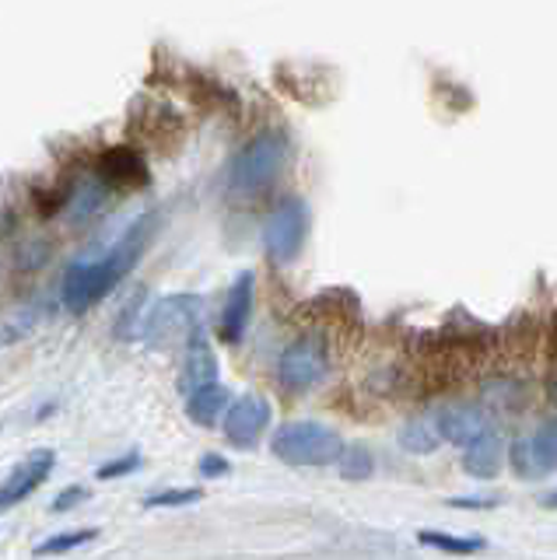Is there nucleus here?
<instances>
[{"label": "nucleus", "instance_id": "nucleus-23", "mask_svg": "<svg viewBox=\"0 0 557 560\" xmlns=\"http://www.w3.org/2000/svg\"><path fill=\"white\" fill-rule=\"evenodd\" d=\"M200 472L204 477H221V472H229V459H221V455H204Z\"/></svg>", "mask_w": 557, "mask_h": 560}, {"label": "nucleus", "instance_id": "nucleus-1", "mask_svg": "<svg viewBox=\"0 0 557 560\" xmlns=\"http://www.w3.org/2000/svg\"><path fill=\"white\" fill-rule=\"evenodd\" d=\"M151 228L154 218H141L134 228H127V235L106 256H98L92 262H74L63 277V305L71 312H89L95 302H102L137 267L144 245L151 242Z\"/></svg>", "mask_w": 557, "mask_h": 560}, {"label": "nucleus", "instance_id": "nucleus-21", "mask_svg": "<svg viewBox=\"0 0 557 560\" xmlns=\"http://www.w3.org/2000/svg\"><path fill=\"white\" fill-rule=\"evenodd\" d=\"M137 466H141V455H137V452H127L124 459L98 466L95 477H98V480H113V477H124V472H130V469H137Z\"/></svg>", "mask_w": 557, "mask_h": 560}, {"label": "nucleus", "instance_id": "nucleus-6", "mask_svg": "<svg viewBox=\"0 0 557 560\" xmlns=\"http://www.w3.org/2000/svg\"><path fill=\"white\" fill-rule=\"evenodd\" d=\"M197 319H200V298H194V294H172V298H165V302L151 312L144 337L154 347H169L172 340L189 337V332L197 329Z\"/></svg>", "mask_w": 557, "mask_h": 560}, {"label": "nucleus", "instance_id": "nucleus-7", "mask_svg": "<svg viewBox=\"0 0 557 560\" xmlns=\"http://www.w3.org/2000/svg\"><path fill=\"white\" fill-rule=\"evenodd\" d=\"M267 428H270V402L264 396L235 399L229 407V413H224V420H221V431L235 448H253L259 438H264Z\"/></svg>", "mask_w": 557, "mask_h": 560}, {"label": "nucleus", "instance_id": "nucleus-3", "mask_svg": "<svg viewBox=\"0 0 557 560\" xmlns=\"http://www.w3.org/2000/svg\"><path fill=\"white\" fill-rule=\"evenodd\" d=\"M288 140L281 133H259L253 137L246 148L235 154V162L229 168V186L239 197H256V192L270 189L281 172L288 168Z\"/></svg>", "mask_w": 557, "mask_h": 560}, {"label": "nucleus", "instance_id": "nucleus-5", "mask_svg": "<svg viewBox=\"0 0 557 560\" xmlns=\"http://www.w3.org/2000/svg\"><path fill=\"white\" fill-rule=\"evenodd\" d=\"M305 228H309V214H305V203L302 200H281L267 218L264 228V245H267V256L274 262H291L294 256L302 253V242H305Z\"/></svg>", "mask_w": 557, "mask_h": 560}, {"label": "nucleus", "instance_id": "nucleus-20", "mask_svg": "<svg viewBox=\"0 0 557 560\" xmlns=\"http://www.w3.org/2000/svg\"><path fill=\"white\" fill-rule=\"evenodd\" d=\"M204 498L200 487H186V490H162V494H151L144 501V508H183V504H194Z\"/></svg>", "mask_w": 557, "mask_h": 560}, {"label": "nucleus", "instance_id": "nucleus-4", "mask_svg": "<svg viewBox=\"0 0 557 560\" xmlns=\"http://www.w3.org/2000/svg\"><path fill=\"white\" fill-rule=\"evenodd\" d=\"M329 375V343L323 332H302L277 361V382L285 393H309Z\"/></svg>", "mask_w": 557, "mask_h": 560}, {"label": "nucleus", "instance_id": "nucleus-12", "mask_svg": "<svg viewBox=\"0 0 557 560\" xmlns=\"http://www.w3.org/2000/svg\"><path fill=\"white\" fill-rule=\"evenodd\" d=\"M98 179L106 186H144L148 165L134 148H109L98 158Z\"/></svg>", "mask_w": 557, "mask_h": 560}, {"label": "nucleus", "instance_id": "nucleus-25", "mask_svg": "<svg viewBox=\"0 0 557 560\" xmlns=\"http://www.w3.org/2000/svg\"><path fill=\"white\" fill-rule=\"evenodd\" d=\"M544 504H547V508H557V490H554V494H547V498H544Z\"/></svg>", "mask_w": 557, "mask_h": 560}, {"label": "nucleus", "instance_id": "nucleus-18", "mask_svg": "<svg viewBox=\"0 0 557 560\" xmlns=\"http://www.w3.org/2000/svg\"><path fill=\"white\" fill-rule=\"evenodd\" d=\"M95 536H98V529H71V533L49 536L46 542H39L36 553H39V557H57V553H67V550L84 547V542H92Z\"/></svg>", "mask_w": 557, "mask_h": 560}, {"label": "nucleus", "instance_id": "nucleus-22", "mask_svg": "<svg viewBox=\"0 0 557 560\" xmlns=\"http://www.w3.org/2000/svg\"><path fill=\"white\" fill-rule=\"evenodd\" d=\"M84 498H89V490L84 487H67V490H60V494L54 498V512L60 515V512H71L74 504H81Z\"/></svg>", "mask_w": 557, "mask_h": 560}, {"label": "nucleus", "instance_id": "nucleus-2", "mask_svg": "<svg viewBox=\"0 0 557 560\" xmlns=\"http://www.w3.org/2000/svg\"><path fill=\"white\" fill-rule=\"evenodd\" d=\"M344 448V438L316 420H288L270 438V452L288 466H334Z\"/></svg>", "mask_w": 557, "mask_h": 560}, {"label": "nucleus", "instance_id": "nucleus-13", "mask_svg": "<svg viewBox=\"0 0 557 560\" xmlns=\"http://www.w3.org/2000/svg\"><path fill=\"white\" fill-rule=\"evenodd\" d=\"M218 382V358L211 343H207L200 332H194V340H189V350H186V364H183V375H179V389L183 396L197 393V389H207V385Z\"/></svg>", "mask_w": 557, "mask_h": 560}, {"label": "nucleus", "instance_id": "nucleus-15", "mask_svg": "<svg viewBox=\"0 0 557 560\" xmlns=\"http://www.w3.org/2000/svg\"><path fill=\"white\" fill-rule=\"evenodd\" d=\"M229 407H232V393L218 382L186 396V417L200 428H214L221 413H229Z\"/></svg>", "mask_w": 557, "mask_h": 560}, {"label": "nucleus", "instance_id": "nucleus-19", "mask_svg": "<svg viewBox=\"0 0 557 560\" xmlns=\"http://www.w3.org/2000/svg\"><path fill=\"white\" fill-rule=\"evenodd\" d=\"M340 477L344 480H364V477H372V455L369 448H361V445H347L344 455H340Z\"/></svg>", "mask_w": 557, "mask_h": 560}, {"label": "nucleus", "instance_id": "nucleus-10", "mask_svg": "<svg viewBox=\"0 0 557 560\" xmlns=\"http://www.w3.org/2000/svg\"><path fill=\"white\" fill-rule=\"evenodd\" d=\"M250 312H253V273L242 270L232 288H229V298H224V312L218 319V337L221 343H239L242 332L250 326Z\"/></svg>", "mask_w": 557, "mask_h": 560}, {"label": "nucleus", "instance_id": "nucleus-9", "mask_svg": "<svg viewBox=\"0 0 557 560\" xmlns=\"http://www.w3.org/2000/svg\"><path fill=\"white\" fill-rule=\"evenodd\" d=\"M54 466H57V452L54 448H36L32 455H25V459L8 472L4 490H0V504L11 508V504L25 501L39 483H46V477L54 472Z\"/></svg>", "mask_w": 557, "mask_h": 560}, {"label": "nucleus", "instance_id": "nucleus-11", "mask_svg": "<svg viewBox=\"0 0 557 560\" xmlns=\"http://www.w3.org/2000/svg\"><path fill=\"white\" fill-rule=\"evenodd\" d=\"M439 428H442L445 442L466 448L474 438H480L487 431V413L477 407V402H449L445 410H439Z\"/></svg>", "mask_w": 557, "mask_h": 560}, {"label": "nucleus", "instance_id": "nucleus-17", "mask_svg": "<svg viewBox=\"0 0 557 560\" xmlns=\"http://www.w3.org/2000/svg\"><path fill=\"white\" fill-rule=\"evenodd\" d=\"M417 539H421L425 547L445 550V553H477L487 547L484 536H452V533H439V529H421Z\"/></svg>", "mask_w": 557, "mask_h": 560}, {"label": "nucleus", "instance_id": "nucleus-8", "mask_svg": "<svg viewBox=\"0 0 557 560\" xmlns=\"http://www.w3.org/2000/svg\"><path fill=\"white\" fill-rule=\"evenodd\" d=\"M512 466L519 477H547V472H557V420H547L530 438H519L512 445Z\"/></svg>", "mask_w": 557, "mask_h": 560}, {"label": "nucleus", "instance_id": "nucleus-16", "mask_svg": "<svg viewBox=\"0 0 557 560\" xmlns=\"http://www.w3.org/2000/svg\"><path fill=\"white\" fill-rule=\"evenodd\" d=\"M445 442L442 438V428H439V413H421L407 420L404 428H399V445L407 452H417V455H428Z\"/></svg>", "mask_w": 557, "mask_h": 560}, {"label": "nucleus", "instance_id": "nucleus-24", "mask_svg": "<svg viewBox=\"0 0 557 560\" xmlns=\"http://www.w3.org/2000/svg\"><path fill=\"white\" fill-rule=\"evenodd\" d=\"M449 504L452 508H477V512H480V508H495L498 498H452Z\"/></svg>", "mask_w": 557, "mask_h": 560}, {"label": "nucleus", "instance_id": "nucleus-14", "mask_svg": "<svg viewBox=\"0 0 557 560\" xmlns=\"http://www.w3.org/2000/svg\"><path fill=\"white\" fill-rule=\"evenodd\" d=\"M501 459H504V445L495 428H487L480 438H474V442L463 448V469L474 480H495L501 472Z\"/></svg>", "mask_w": 557, "mask_h": 560}]
</instances>
